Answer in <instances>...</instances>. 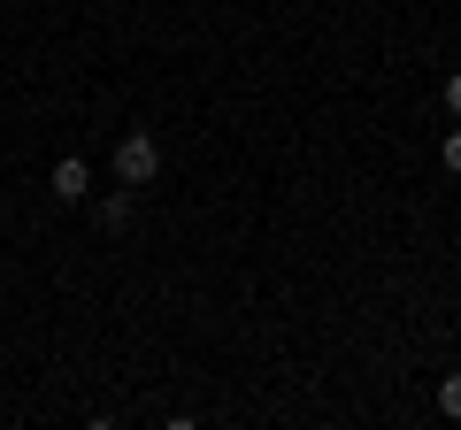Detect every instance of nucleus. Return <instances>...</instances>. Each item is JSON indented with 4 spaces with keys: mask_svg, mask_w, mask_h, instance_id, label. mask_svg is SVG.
<instances>
[{
    "mask_svg": "<svg viewBox=\"0 0 461 430\" xmlns=\"http://www.w3.org/2000/svg\"><path fill=\"white\" fill-rule=\"evenodd\" d=\"M162 177V147H154V131H123L115 139V184H154Z\"/></svg>",
    "mask_w": 461,
    "mask_h": 430,
    "instance_id": "obj_1",
    "label": "nucleus"
},
{
    "mask_svg": "<svg viewBox=\"0 0 461 430\" xmlns=\"http://www.w3.org/2000/svg\"><path fill=\"white\" fill-rule=\"evenodd\" d=\"M438 162H446V169L461 177V131H446V139H438Z\"/></svg>",
    "mask_w": 461,
    "mask_h": 430,
    "instance_id": "obj_5",
    "label": "nucleus"
},
{
    "mask_svg": "<svg viewBox=\"0 0 461 430\" xmlns=\"http://www.w3.org/2000/svg\"><path fill=\"white\" fill-rule=\"evenodd\" d=\"M446 108H454V116H461V69H454V77H446Z\"/></svg>",
    "mask_w": 461,
    "mask_h": 430,
    "instance_id": "obj_6",
    "label": "nucleus"
},
{
    "mask_svg": "<svg viewBox=\"0 0 461 430\" xmlns=\"http://www.w3.org/2000/svg\"><path fill=\"white\" fill-rule=\"evenodd\" d=\"M54 200H62V208H77V200H93V169H85L77 154H69V162H54Z\"/></svg>",
    "mask_w": 461,
    "mask_h": 430,
    "instance_id": "obj_2",
    "label": "nucleus"
},
{
    "mask_svg": "<svg viewBox=\"0 0 461 430\" xmlns=\"http://www.w3.org/2000/svg\"><path fill=\"white\" fill-rule=\"evenodd\" d=\"M438 415H454V423H461V369H454V377H438Z\"/></svg>",
    "mask_w": 461,
    "mask_h": 430,
    "instance_id": "obj_4",
    "label": "nucleus"
},
{
    "mask_svg": "<svg viewBox=\"0 0 461 430\" xmlns=\"http://www.w3.org/2000/svg\"><path fill=\"white\" fill-rule=\"evenodd\" d=\"M93 215H100V231H131V193H108Z\"/></svg>",
    "mask_w": 461,
    "mask_h": 430,
    "instance_id": "obj_3",
    "label": "nucleus"
}]
</instances>
